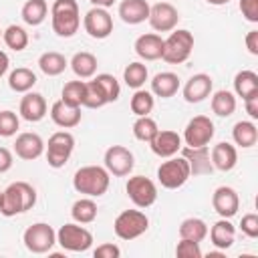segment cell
<instances>
[{
	"label": "cell",
	"mask_w": 258,
	"mask_h": 258,
	"mask_svg": "<svg viewBox=\"0 0 258 258\" xmlns=\"http://www.w3.org/2000/svg\"><path fill=\"white\" fill-rule=\"evenodd\" d=\"M234 93L238 97L248 99L250 95H256L258 93V75L254 71H240L236 77H234Z\"/></svg>",
	"instance_id": "obj_30"
},
{
	"label": "cell",
	"mask_w": 258,
	"mask_h": 258,
	"mask_svg": "<svg viewBox=\"0 0 258 258\" xmlns=\"http://www.w3.org/2000/svg\"><path fill=\"white\" fill-rule=\"evenodd\" d=\"M157 131H159V127H157V123H155L149 115L137 117V121L133 123V135H135V139H139V141L149 143V141L155 137Z\"/></svg>",
	"instance_id": "obj_40"
},
{
	"label": "cell",
	"mask_w": 258,
	"mask_h": 258,
	"mask_svg": "<svg viewBox=\"0 0 258 258\" xmlns=\"http://www.w3.org/2000/svg\"><path fill=\"white\" fill-rule=\"evenodd\" d=\"M14 151H16V155L20 157V159H24V161H32V159H36V157H40L42 155V151H44V141H42V137L38 135V133H20L18 137H16V141H14Z\"/></svg>",
	"instance_id": "obj_18"
},
{
	"label": "cell",
	"mask_w": 258,
	"mask_h": 258,
	"mask_svg": "<svg viewBox=\"0 0 258 258\" xmlns=\"http://www.w3.org/2000/svg\"><path fill=\"white\" fill-rule=\"evenodd\" d=\"M133 48H135L139 58H143V60H157V58H161L163 38L159 34H155V32H147V34L137 36Z\"/></svg>",
	"instance_id": "obj_19"
},
{
	"label": "cell",
	"mask_w": 258,
	"mask_h": 258,
	"mask_svg": "<svg viewBox=\"0 0 258 258\" xmlns=\"http://www.w3.org/2000/svg\"><path fill=\"white\" fill-rule=\"evenodd\" d=\"M75 149V137L69 131H56L48 137V145H46V161L50 167L60 169L64 167V163L69 161L71 153Z\"/></svg>",
	"instance_id": "obj_8"
},
{
	"label": "cell",
	"mask_w": 258,
	"mask_h": 258,
	"mask_svg": "<svg viewBox=\"0 0 258 258\" xmlns=\"http://www.w3.org/2000/svg\"><path fill=\"white\" fill-rule=\"evenodd\" d=\"M83 26H85V30H87V34H89L91 38L103 40V38H107V36L113 32V16L107 12V8L93 6V8L85 14Z\"/></svg>",
	"instance_id": "obj_13"
},
{
	"label": "cell",
	"mask_w": 258,
	"mask_h": 258,
	"mask_svg": "<svg viewBox=\"0 0 258 258\" xmlns=\"http://www.w3.org/2000/svg\"><path fill=\"white\" fill-rule=\"evenodd\" d=\"M0 38H2V30H0Z\"/></svg>",
	"instance_id": "obj_54"
},
{
	"label": "cell",
	"mask_w": 258,
	"mask_h": 258,
	"mask_svg": "<svg viewBox=\"0 0 258 258\" xmlns=\"http://www.w3.org/2000/svg\"><path fill=\"white\" fill-rule=\"evenodd\" d=\"M214 123L210 121V117L206 115H196L194 119L187 121L185 129H183V141L187 147H202L208 145L214 139Z\"/></svg>",
	"instance_id": "obj_11"
},
{
	"label": "cell",
	"mask_w": 258,
	"mask_h": 258,
	"mask_svg": "<svg viewBox=\"0 0 258 258\" xmlns=\"http://www.w3.org/2000/svg\"><path fill=\"white\" fill-rule=\"evenodd\" d=\"M22 242L26 250H30L32 254H44V252H50V248L56 244V232L48 224L36 222L24 230Z\"/></svg>",
	"instance_id": "obj_7"
},
{
	"label": "cell",
	"mask_w": 258,
	"mask_h": 258,
	"mask_svg": "<svg viewBox=\"0 0 258 258\" xmlns=\"http://www.w3.org/2000/svg\"><path fill=\"white\" fill-rule=\"evenodd\" d=\"M71 216L77 224H91L97 218V204L91 198H81L73 204Z\"/></svg>",
	"instance_id": "obj_33"
},
{
	"label": "cell",
	"mask_w": 258,
	"mask_h": 258,
	"mask_svg": "<svg viewBox=\"0 0 258 258\" xmlns=\"http://www.w3.org/2000/svg\"><path fill=\"white\" fill-rule=\"evenodd\" d=\"M175 254L179 258H202V248H200V242H194V240H187V238H181L175 246Z\"/></svg>",
	"instance_id": "obj_44"
},
{
	"label": "cell",
	"mask_w": 258,
	"mask_h": 258,
	"mask_svg": "<svg viewBox=\"0 0 258 258\" xmlns=\"http://www.w3.org/2000/svg\"><path fill=\"white\" fill-rule=\"evenodd\" d=\"M46 115V101L40 93H26L20 101V117L28 123H36Z\"/></svg>",
	"instance_id": "obj_20"
},
{
	"label": "cell",
	"mask_w": 258,
	"mask_h": 258,
	"mask_svg": "<svg viewBox=\"0 0 258 258\" xmlns=\"http://www.w3.org/2000/svg\"><path fill=\"white\" fill-rule=\"evenodd\" d=\"M191 50H194V34L185 28H177L171 30V34L163 40L161 58L167 64H181L189 58Z\"/></svg>",
	"instance_id": "obj_4"
},
{
	"label": "cell",
	"mask_w": 258,
	"mask_h": 258,
	"mask_svg": "<svg viewBox=\"0 0 258 258\" xmlns=\"http://www.w3.org/2000/svg\"><path fill=\"white\" fill-rule=\"evenodd\" d=\"M60 101L71 105V107H83V101H85V81H69L62 87Z\"/></svg>",
	"instance_id": "obj_39"
},
{
	"label": "cell",
	"mask_w": 258,
	"mask_h": 258,
	"mask_svg": "<svg viewBox=\"0 0 258 258\" xmlns=\"http://www.w3.org/2000/svg\"><path fill=\"white\" fill-rule=\"evenodd\" d=\"M240 230L248 238H258V216L256 214H246L240 222Z\"/></svg>",
	"instance_id": "obj_45"
},
{
	"label": "cell",
	"mask_w": 258,
	"mask_h": 258,
	"mask_svg": "<svg viewBox=\"0 0 258 258\" xmlns=\"http://www.w3.org/2000/svg\"><path fill=\"white\" fill-rule=\"evenodd\" d=\"M212 111L218 117H230L236 111V97L230 91H216L212 95Z\"/></svg>",
	"instance_id": "obj_35"
},
{
	"label": "cell",
	"mask_w": 258,
	"mask_h": 258,
	"mask_svg": "<svg viewBox=\"0 0 258 258\" xmlns=\"http://www.w3.org/2000/svg\"><path fill=\"white\" fill-rule=\"evenodd\" d=\"M109 171L101 165H85L75 171L73 175V187L79 194H85L89 198H99L109 189Z\"/></svg>",
	"instance_id": "obj_3"
},
{
	"label": "cell",
	"mask_w": 258,
	"mask_h": 258,
	"mask_svg": "<svg viewBox=\"0 0 258 258\" xmlns=\"http://www.w3.org/2000/svg\"><path fill=\"white\" fill-rule=\"evenodd\" d=\"M93 254H95V258H119L121 256V250L115 244H101V246L95 248Z\"/></svg>",
	"instance_id": "obj_47"
},
{
	"label": "cell",
	"mask_w": 258,
	"mask_h": 258,
	"mask_svg": "<svg viewBox=\"0 0 258 258\" xmlns=\"http://www.w3.org/2000/svg\"><path fill=\"white\" fill-rule=\"evenodd\" d=\"M214 87V81L206 73H198L189 77V81L183 85V99L187 103H202L206 97H210Z\"/></svg>",
	"instance_id": "obj_16"
},
{
	"label": "cell",
	"mask_w": 258,
	"mask_h": 258,
	"mask_svg": "<svg viewBox=\"0 0 258 258\" xmlns=\"http://www.w3.org/2000/svg\"><path fill=\"white\" fill-rule=\"evenodd\" d=\"M189 175H191L189 163L183 155L181 157H167V161H163L157 167V179L165 189L181 187L189 179Z\"/></svg>",
	"instance_id": "obj_6"
},
{
	"label": "cell",
	"mask_w": 258,
	"mask_h": 258,
	"mask_svg": "<svg viewBox=\"0 0 258 258\" xmlns=\"http://www.w3.org/2000/svg\"><path fill=\"white\" fill-rule=\"evenodd\" d=\"M0 196H2V191H0Z\"/></svg>",
	"instance_id": "obj_55"
},
{
	"label": "cell",
	"mask_w": 258,
	"mask_h": 258,
	"mask_svg": "<svg viewBox=\"0 0 258 258\" xmlns=\"http://www.w3.org/2000/svg\"><path fill=\"white\" fill-rule=\"evenodd\" d=\"M105 169L117 177H125L133 171V165H135V157L133 153L123 147V145H111L107 151H105Z\"/></svg>",
	"instance_id": "obj_12"
},
{
	"label": "cell",
	"mask_w": 258,
	"mask_h": 258,
	"mask_svg": "<svg viewBox=\"0 0 258 258\" xmlns=\"http://www.w3.org/2000/svg\"><path fill=\"white\" fill-rule=\"evenodd\" d=\"M208 4H212V6H222V4H228L230 0H206Z\"/></svg>",
	"instance_id": "obj_53"
},
{
	"label": "cell",
	"mask_w": 258,
	"mask_h": 258,
	"mask_svg": "<svg viewBox=\"0 0 258 258\" xmlns=\"http://www.w3.org/2000/svg\"><path fill=\"white\" fill-rule=\"evenodd\" d=\"M67 64H69V60L64 58V54H60L56 50H48L38 56V67L48 77H58L60 73H64Z\"/></svg>",
	"instance_id": "obj_28"
},
{
	"label": "cell",
	"mask_w": 258,
	"mask_h": 258,
	"mask_svg": "<svg viewBox=\"0 0 258 258\" xmlns=\"http://www.w3.org/2000/svg\"><path fill=\"white\" fill-rule=\"evenodd\" d=\"M149 147L157 157H173L181 149V135L169 129L157 131L155 137L149 141Z\"/></svg>",
	"instance_id": "obj_17"
},
{
	"label": "cell",
	"mask_w": 258,
	"mask_h": 258,
	"mask_svg": "<svg viewBox=\"0 0 258 258\" xmlns=\"http://www.w3.org/2000/svg\"><path fill=\"white\" fill-rule=\"evenodd\" d=\"M179 89V77L175 73H157L153 79H151V93L161 97V99H169L177 93Z\"/></svg>",
	"instance_id": "obj_26"
},
{
	"label": "cell",
	"mask_w": 258,
	"mask_h": 258,
	"mask_svg": "<svg viewBox=\"0 0 258 258\" xmlns=\"http://www.w3.org/2000/svg\"><path fill=\"white\" fill-rule=\"evenodd\" d=\"M153 105H155L153 93L143 91V89H135V93H133V97H131V101H129V107H131V111H133L137 117L149 115V113L153 111Z\"/></svg>",
	"instance_id": "obj_38"
},
{
	"label": "cell",
	"mask_w": 258,
	"mask_h": 258,
	"mask_svg": "<svg viewBox=\"0 0 258 258\" xmlns=\"http://www.w3.org/2000/svg\"><path fill=\"white\" fill-rule=\"evenodd\" d=\"M107 97L103 93V89L97 85V81H87L85 83V101H83V107H89V109H99L103 105H107Z\"/></svg>",
	"instance_id": "obj_41"
},
{
	"label": "cell",
	"mask_w": 258,
	"mask_h": 258,
	"mask_svg": "<svg viewBox=\"0 0 258 258\" xmlns=\"http://www.w3.org/2000/svg\"><path fill=\"white\" fill-rule=\"evenodd\" d=\"M232 137H234V143L248 149V147H254L256 141H258V129L252 121H238L232 129Z\"/></svg>",
	"instance_id": "obj_29"
},
{
	"label": "cell",
	"mask_w": 258,
	"mask_h": 258,
	"mask_svg": "<svg viewBox=\"0 0 258 258\" xmlns=\"http://www.w3.org/2000/svg\"><path fill=\"white\" fill-rule=\"evenodd\" d=\"M208 236V224L200 218H185L179 224V238H187L194 242H202Z\"/></svg>",
	"instance_id": "obj_34"
},
{
	"label": "cell",
	"mask_w": 258,
	"mask_h": 258,
	"mask_svg": "<svg viewBox=\"0 0 258 258\" xmlns=\"http://www.w3.org/2000/svg\"><path fill=\"white\" fill-rule=\"evenodd\" d=\"M147 228H149V218L141 210H125L113 222V230L121 240H135L141 234H145Z\"/></svg>",
	"instance_id": "obj_5"
},
{
	"label": "cell",
	"mask_w": 258,
	"mask_h": 258,
	"mask_svg": "<svg viewBox=\"0 0 258 258\" xmlns=\"http://www.w3.org/2000/svg\"><path fill=\"white\" fill-rule=\"evenodd\" d=\"M240 12L248 22H258V0H240Z\"/></svg>",
	"instance_id": "obj_46"
},
{
	"label": "cell",
	"mask_w": 258,
	"mask_h": 258,
	"mask_svg": "<svg viewBox=\"0 0 258 258\" xmlns=\"http://www.w3.org/2000/svg\"><path fill=\"white\" fill-rule=\"evenodd\" d=\"M8 64H10V60H8V54L4 52V50H0V77L8 71Z\"/></svg>",
	"instance_id": "obj_51"
},
{
	"label": "cell",
	"mask_w": 258,
	"mask_h": 258,
	"mask_svg": "<svg viewBox=\"0 0 258 258\" xmlns=\"http://www.w3.org/2000/svg\"><path fill=\"white\" fill-rule=\"evenodd\" d=\"M34 85H36V75L26 67L14 69L10 73V77H8V87L12 91H16V93H28Z\"/></svg>",
	"instance_id": "obj_31"
},
{
	"label": "cell",
	"mask_w": 258,
	"mask_h": 258,
	"mask_svg": "<svg viewBox=\"0 0 258 258\" xmlns=\"http://www.w3.org/2000/svg\"><path fill=\"white\" fill-rule=\"evenodd\" d=\"M234 238H236V228L230 224V218L218 220L210 230V240L218 250H228L234 244Z\"/></svg>",
	"instance_id": "obj_25"
},
{
	"label": "cell",
	"mask_w": 258,
	"mask_h": 258,
	"mask_svg": "<svg viewBox=\"0 0 258 258\" xmlns=\"http://www.w3.org/2000/svg\"><path fill=\"white\" fill-rule=\"evenodd\" d=\"M244 105H246V113L252 119H258V93L256 95H250L248 99H244Z\"/></svg>",
	"instance_id": "obj_48"
},
{
	"label": "cell",
	"mask_w": 258,
	"mask_h": 258,
	"mask_svg": "<svg viewBox=\"0 0 258 258\" xmlns=\"http://www.w3.org/2000/svg\"><path fill=\"white\" fill-rule=\"evenodd\" d=\"M183 157L189 163V171L194 175H204V173H212L214 165L210 159V149L208 145L202 147H183Z\"/></svg>",
	"instance_id": "obj_21"
},
{
	"label": "cell",
	"mask_w": 258,
	"mask_h": 258,
	"mask_svg": "<svg viewBox=\"0 0 258 258\" xmlns=\"http://www.w3.org/2000/svg\"><path fill=\"white\" fill-rule=\"evenodd\" d=\"M113 2L115 0H91V4L99 6V8H109V6H113Z\"/></svg>",
	"instance_id": "obj_52"
},
{
	"label": "cell",
	"mask_w": 258,
	"mask_h": 258,
	"mask_svg": "<svg viewBox=\"0 0 258 258\" xmlns=\"http://www.w3.org/2000/svg\"><path fill=\"white\" fill-rule=\"evenodd\" d=\"M212 206H214V210H216V214L220 218H232V216L238 214L240 198H238V194H236L234 187L220 185L212 194Z\"/></svg>",
	"instance_id": "obj_15"
},
{
	"label": "cell",
	"mask_w": 258,
	"mask_h": 258,
	"mask_svg": "<svg viewBox=\"0 0 258 258\" xmlns=\"http://www.w3.org/2000/svg\"><path fill=\"white\" fill-rule=\"evenodd\" d=\"M71 69L73 73L79 77V79H91L95 73H97V56L87 52V50H81V52H75V56L71 58Z\"/></svg>",
	"instance_id": "obj_27"
},
{
	"label": "cell",
	"mask_w": 258,
	"mask_h": 258,
	"mask_svg": "<svg viewBox=\"0 0 258 258\" xmlns=\"http://www.w3.org/2000/svg\"><path fill=\"white\" fill-rule=\"evenodd\" d=\"M246 46L250 50V54H258V30H250L246 34Z\"/></svg>",
	"instance_id": "obj_50"
},
{
	"label": "cell",
	"mask_w": 258,
	"mask_h": 258,
	"mask_svg": "<svg viewBox=\"0 0 258 258\" xmlns=\"http://www.w3.org/2000/svg\"><path fill=\"white\" fill-rule=\"evenodd\" d=\"M46 12H48V6L44 0H28V2H24L20 16L28 26H38L44 22Z\"/></svg>",
	"instance_id": "obj_32"
},
{
	"label": "cell",
	"mask_w": 258,
	"mask_h": 258,
	"mask_svg": "<svg viewBox=\"0 0 258 258\" xmlns=\"http://www.w3.org/2000/svg\"><path fill=\"white\" fill-rule=\"evenodd\" d=\"M123 81L131 89H141L145 85V81H147V67L143 62H139V60L129 62L125 67V71H123Z\"/></svg>",
	"instance_id": "obj_37"
},
{
	"label": "cell",
	"mask_w": 258,
	"mask_h": 258,
	"mask_svg": "<svg viewBox=\"0 0 258 258\" xmlns=\"http://www.w3.org/2000/svg\"><path fill=\"white\" fill-rule=\"evenodd\" d=\"M56 242L69 252H87L93 246V234L79 224H64L56 232Z\"/></svg>",
	"instance_id": "obj_9"
},
{
	"label": "cell",
	"mask_w": 258,
	"mask_h": 258,
	"mask_svg": "<svg viewBox=\"0 0 258 258\" xmlns=\"http://www.w3.org/2000/svg\"><path fill=\"white\" fill-rule=\"evenodd\" d=\"M20 127V121H18V115L14 111H0V137H12L16 135Z\"/></svg>",
	"instance_id": "obj_43"
},
{
	"label": "cell",
	"mask_w": 258,
	"mask_h": 258,
	"mask_svg": "<svg viewBox=\"0 0 258 258\" xmlns=\"http://www.w3.org/2000/svg\"><path fill=\"white\" fill-rule=\"evenodd\" d=\"M95 81H97V85L103 89V93H105V97H107L109 103H115V101L119 99V95H121V87H119V81H117L113 75H109V73H101V75L95 77Z\"/></svg>",
	"instance_id": "obj_42"
},
{
	"label": "cell",
	"mask_w": 258,
	"mask_h": 258,
	"mask_svg": "<svg viewBox=\"0 0 258 258\" xmlns=\"http://www.w3.org/2000/svg\"><path fill=\"white\" fill-rule=\"evenodd\" d=\"M147 0H123L119 4V16L125 24H141L149 18Z\"/></svg>",
	"instance_id": "obj_24"
},
{
	"label": "cell",
	"mask_w": 258,
	"mask_h": 258,
	"mask_svg": "<svg viewBox=\"0 0 258 258\" xmlns=\"http://www.w3.org/2000/svg\"><path fill=\"white\" fill-rule=\"evenodd\" d=\"M125 191H127L129 200L137 208H149L157 200V187L145 175H133V177H129L127 179V185H125Z\"/></svg>",
	"instance_id": "obj_10"
},
{
	"label": "cell",
	"mask_w": 258,
	"mask_h": 258,
	"mask_svg": "<svg viewBox=\"0 0 258 258\" xmlns=\"http://www.w3.org/2000/svg\"><path fill=\"white\" fill-rule=\"evenodd\" d=\"M2 40L6 42L8 48H12L16 52H20V50H24L28 46V34L18 24H10L6 30H2Z\"/></svg>",
	"instance_id": "obj_36"
},
{
	"label": "cell",
	"mask_w": 258,
	"mask_h": 258,
	"mask_svg": "<svg viewBox=\"0 0 258 258\" xmlns=\"http://www.w3.org/2000/svg\"><path fill=\"white\" fill-rule=\"evenodd\" d=\"M149 24L157 32H171L179 22V12L169 2H157L149 8Z\"/></svg>",
	"instance_id": "obj_14"
},
{
	"label": "cell",
	"mask_w": 258,
	"mask_h": 258,
	"mask_svg": "<svg viewBox=\"0 0 258 258\" xmlns=\"http://www.w3.org/2000/svg\"><path fill=\"white\" fill-rule=\"evenodd\" d=\"M34 204H36V189L26 181H14L0 196V214L12 218L16 214L28 212Z\"/></svg>",
	"instance_id": "obj_1"
},
{
	"label": "cell",
	"mask_w": 258,
	"mask_h": 258,
	"mask_svg": "<svg viewBox=\"0 0 258 258\" xmlns=\"http://www.w3.org/2000/svg\"><path fill=\"white\" fill-rule=\"evenodd\" d=\"M52 30L60 38H71L81 26V12L77 0H54L50 8Z\"/></svg>",
	"instance_id": "obj_2"
},
{
	"label": "cell",
	"mask_w": 258,
	"mask_h": 258,
	"mask_svg": "<svg viewBox=\"0 0 258 258\" xmlns=\"http://www.w3.org/2000/svg\"><path fill=\"white\" fill-rule=\"evenodd\" d=\"M210 159H212V165L220 171H230L236 167L238 163V151L232 143H226V141H220L212 147V153H210Z\"/></svg>",
	"instance_id": "obj_23"
},
{
	"label": "cell",
	"mask_w": 258,
	"mask_h": 258,
	"mask_svg": "<svg viewBox=\"0 0 258 258\" xmlns=\"http://www.w3.org/2000/svg\"><path fill=\"white\" fill-rule=\"evenodd\" d=\"M50 119L62 129H73L81 123V107H71L62 101H56L50 107Z\"/></svg>",
	"instance_id": "obj_22"
},
{
	"label": "cell",
	"mask_w": 258,
	"mask_h": 258,
	"mask_svg": "<svg viewBox=\"0 0 258 258\" xmlns=\"http://www.w3.org/2000/svg\"><path fill=\"white\" fill-rule=\"evenodd\" d=\"M12 153L6 147H0V173H6L12 167Z\"/></svg>",
	"instance_id": "obj_49"
}]
</instances>
